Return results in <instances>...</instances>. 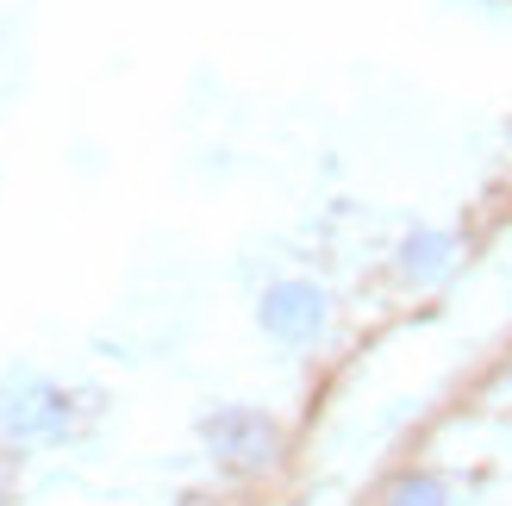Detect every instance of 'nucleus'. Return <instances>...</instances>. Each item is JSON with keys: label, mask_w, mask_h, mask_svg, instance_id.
<instances>
[{"label": "nucleus", "mask_w": 512, "mask_h": 506, "mask_svg": "<svg viewBox=\"0 0 512 506\" xmlns=\"http://www.w3.org/2000/svg\"><path fill=\"white\" fill-rule=\"evenodd\" d=\"M269 325H275L281 338H306V332L319 325V307H313V294H306V288H281V294L269 300Z\"/></svg>", "instance_id": "obj_1"}, {"label": "nucleus", "mask_w": 512, "mask_h": 506, "mask_svg": "<svg viewBox=\"0 0 512 506\" xmlns=\"http://www.w3.org/2000/svg\"><path fill=\"white\" fill-rule=\"evenodd\" d=\"M388 506H444V488L425 482V475H413V482H400V488L388 494Z\"/></svg>", "instance_id": "obj_2"}]
</instances>
